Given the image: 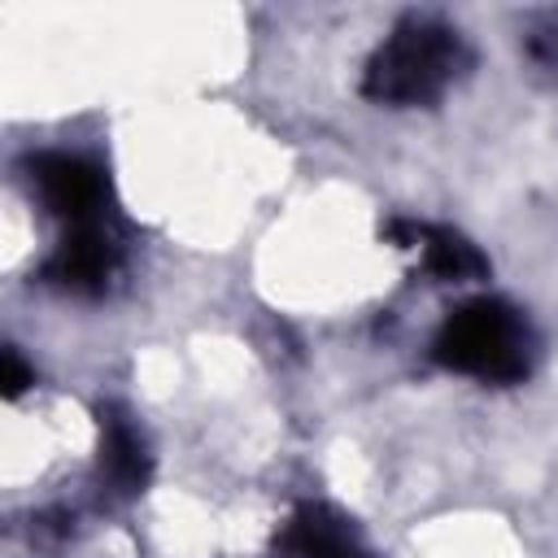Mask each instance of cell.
<instances>
[{"instance_id": "1", "label": "cell", "mask_w": 558, "mask_h": 558, "mask_svg": "<svg viewBox=\"0 0 558 558\" xmlns=\"http://www.w3.org/2000/svg\"><path fill=\"white\" fill-rule=\"evenodd\" d=\"M471 70L466 39L436 17H405L371 52L362 74V96L392 109L436 105Z\"/></svg>"}, {"instance_id": "2", "label": "cell", "mask_w": 558, "mask_h": 558, "mask_svg": "<svg viewBox=\"0 0 558 558\" xmlns=\"http://www.w3.org/2000/svg\"><path fill=\"white\" fill-rule=\"evenodd\" d=\"M532 353H536L532 323L523 318V310H514L501 296H475L458 305L432 340V357L445 371L484 384H519L532 371Z\"/></svg>"}, {"instance_id": "3", "label": "cell", "mask_w": 558, "mask_h": 558, "mask_svg": "<svg viewBox=\"0 0 558 558\" xmlns=\"http://www.w3.org/2000/svg\"><path fill=\"white\" fill-rule=\"evenodd\" d=\"M122 270V240L118 231L100 218V222H83V227H65L61 244L48 253L44 262V283L65 292V296H105L109 283Z\"/></svg>"}, {"instance_id": "4", "label": "cell", "mask_w": 558, "mask_h": 558, "mask_svg": "<svg viewBox=\"0 0 558 558\" xmlns=\"http://www.w3.org/2000/svg\"><path fill=\"white\" fill-rule=\"evenodd\" d=\"M26 183L39 196V205L61 218L65 227H83V222H100L105 218V174L74 153H35L26 157Z\"/></svg>"}, {"instance_id": "5", "label": "cell", "mask_w": 558, "mask_h": 558, "mask_svg": "<svg viewBox=\"0 0 558 558\" xmlns=\"http://www.w3.org/2000/svg\"><path fill=\"white\" fill-rule=\"evenodd\" d=\"M388 240L397 248H418L423 270L440 283H475L488 275V257L453 227L440 222H418V218H392Z\"/></svg>"}, {"instance_id": "6", "label": "cell", "mask_w": 558, "mask_h": 558, "mask_svg": "<svg viewBox=\"0 0 558 558\" xmlns=\"http://www.w3.org/2000/svg\"><path fill=\"white\" fill-rule=\"evenodd\" d=\"M153 458L122 405H100V480L113 497H135L148 488Z\"/></svg>"}, {"instance_id": "7", "label": "cell", "mask_w": 558, "mask_h": 558, "mask_svg": "<svg viewBox=\"0 0 558 558\" xmlns=\"http://www.w3.org/2000/svg\"><path fill=\"white\" fill-rule=\"evenodd\" d=\"M275 558H371L349 519L323 501H310L301 506L275 536Z\"/></svg>"}, {"instance_id": "8", "label": "cell", "mask_w": 558, "mask_h": 558, "mask_svg": "<svg viewBox=\"0 0 558 558\" xmlns=\"http://www.w3.org/2000/svg\"><path fill=\"white\" fill-rule=\"evenodd\" d=\"M527 57H532L545 74L558 78V26H554V22H549V26H536V31L527 35Z\"/></svg>"}, {"instance_id": "9", "label": "cell", "mask_w": 558, "mask_h": 558, "mask_svg": "<svg viewBox=\"0 0 558 558\" xmlns=\"http://www.w3.org/2000/svg\"><path fill=\"white\" fill-rule=\"evenodd\" d=\"M31 384H35V375L26 371V362L17 357V349H4V397L13 401V397H22Z\"/></svg>"}]
</instances>
